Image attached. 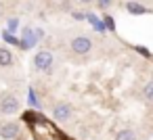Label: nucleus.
<instances>
[{
	"instance_id": "obj_9",
	"label": "nucleus",
	"mask_w": 153,
	"mask_h": 140,
	"mask_svg": "<svg viewBox=\"0 0 153 140\" xmlns=\"http://www.w3.org/2000/svg\"><path fill=\"white\" fill-rule=\"evenodd\" d=\"M143 96H145L147 102H153V77L145 84V88H143Z\"/></svg>"
},
{
	"instance_id": "obj_13",
	"label": "nucleus",
	"mask_w": 153,
	"mask_h": 140,
	"mask_svg": "<svg viewBox=\"0 0 153 140\" xmlns=\"http://www.w3.org/2000/svg\"><path fill=\"white\" fill-rule=\"evenodd\" d=\"M80 4H90V2H94V0H78Z\"/></svg>"
},
{
	"instance_id": "obj_12",
	"label": "nucleus",
	"mask_w": 153,
	"mask_h": 140,
	"mask_svg": "<svg viewBox=\"0 0 153 140\" xmlns=\"http://www.w3.org/2000/svg\"><path fill=\"white\" fill-rule=\"evenodd\" d=\"M30 102H32V105H36V96H34V92H32V90H30Z\"/></svg>"
},
{
	"instance_id": "obj_7",
	"label": "nucleus",
	"mask_w": 153,
	"mask_h": 140,
	"mask_svg": "<svg viewBox=\"0 0 153 140\" xmlns=\"http://www.w3.org/2000/svg\"><path fill=\"white\" fill-rule=\"evenodd\" d=\"M126 11L130 15H145V13H149V9H145L140 2H128L126 4Z\"/></svg>"
},
{
	"instance_id": "obj_8",
	"label": "nucleus",
	"mask_w": 153,
	"mask_h": 140,
	"mask_svg": "<svg viewBox=\"0 0 153 140\" xmlns=\"http://www.w3.org/2000/svg\"><path fill=\"white\" fill-rule=\"evenodd\" d=\"M36 42H38V40H36V34H34L32 29H25V32H23V48H32Z\"/></svg>"
},
{
	"instance_id": "obj_1",
	"label": "nucleus",
	"mask_w": 153,
	"mask_h": 140,
	"mask_svg": "<svg viewBox=\"0 0 153 140\" xmlns=\"http://www.w3.org/2000/svg\"><path fill=\"white\" fill-rule=\"evenodd\" d=\"M19 109H21V102H19L17 96L4 94L2 98H0V113H2V115H13V113H17Z\"/></svg>"
},
{
	"instance_id": "obj_10",
	"label": "nucleus",
	"mask_w": 153,
	"mask_h": 140,
	"mask_svg": "<svg viewBox=\"0 0 153 140\" xmlns=\"http://www.w3.org/2000/svg\"><path fill=\"white\" fill-rule=\"evenodd\" d=\"M115 140H136V134L132 130H120L115 134Z\"/></svg>"
},
{
	"instance_id": "obj_5",
	"label": "nucleus",
	"mask_w": 153,
	"mask_h": 140,
	"mask_svg": "<svg viewBox=\"0 0 153 140\" xmlns=\"http://www.w3.org/2000/svg\"><path fill=\"white\" fill-rule=\"evenodd\" d=\"M53 117H55L57 121H67V119L71 117V107L65 105V102L55 105V109H53Z\"/></svg>"
},
{
	"instance_id": "obj_4",
	"label": "nucleus",
	"mask_w": 153,
	"mask_h": 140,
	"mask_svg": "<svg viewBox=\"0 0 153 140\" xmlns=\"http://www.w3.org/2000/svg\"><path fill=\"white\" fill-rule=\"evenodd\" d=\"M19 123H15V121H7V123H2L0 125V138L2 140H13V138H17L19 136Z\"/></svg>"
},
{
	"instance_id": "obj_2",
	"label": "nucleus",
	"mask_w": 153,
	"mask_h": 140,
	"mask_svg": "<svg viewBox=\"0 0 153 140\" xmlns=\"http://www.w3.org/2000/svg\"><path fill=\"white\" fill-rule=\"evenodd\" d=\"M53 63H55V57H53L51 50H40V52L34 57V67H36L38 71H48V69L53 67Z\"/></svg>"
},
{
	"instance_id": "obj_3",
	"label": "nucleus",
	"mask_w": 153,
	"mask_h": 140,
	"mask_svg": "<svg viewBox=\"0 0 153 140\" xmlns=\"http://www.w3.org/2000/svg\"><path fill=\"white\" fill-rule=\"evenodd\" d=\"M71 50L76 55H88L92 50V40L88 36H76L71 40Z\"/></svg>"
},
{
	"instance_id": "obj_6",
	"label": "nucleus",
	"mask_w": 153,
	"mask_h": 140,
	"mask_svg": "<svg viewBox=\"0 0 153 140\" xmlns=\"http://www.w3.org/2000/svg\"><path fill=\"white\" fill-rule=\"evenodd\" d=\"M13 52L9 50V48H2L0 46V67H11L13 65Z\"/></svg>"
},
{
	"instance_id": "obj_11",
	"label": "nucleus",
	"mask_w": 153,
	"mask_h": 140,
	"mask_svg": "<svg viewBox=\"0 0 153 140\" xmlns=\"http://www.w3.org/2000/svg\"><path fill=\"white\" fill-rule=\"evenodd\" d=\"M7 25H9V29H11V32H15V29H17V25H19V21H17V19H9V21H7Z\"/></svg>"
}]
</instances>
